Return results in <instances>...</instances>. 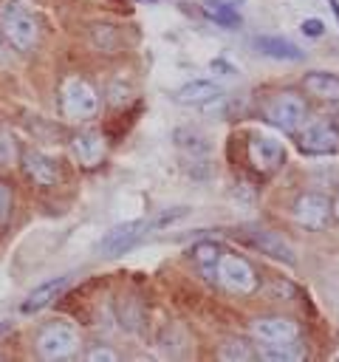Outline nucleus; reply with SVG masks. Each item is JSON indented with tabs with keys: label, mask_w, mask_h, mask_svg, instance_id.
<instances>
[{
	"label": "nucleus",
	"mask_w": 339,
	"mask_h": 362,
	"mask_svg": "<svg viewBox=\"0 0 339 362\" xmlns=\"http://www.w3.org/2000/svg\"><path fill=\"white\" fill-rule=\"evenodd\" d=\"M257 354L243 342V339H229L223 348H220V359H229V362H249L254 359Z\"/></svg>",
	"instance_id": "4be33fe9"
},
{
	"label": "nucleus",
	"mask_w": 339,
	"mask_h": 362,
	"mask_svg": "<svg viewBox=\"0 0 339 362\" xmlns=\"http://www.w3.org/2000/svg\"><path fill=\"white\" fill-rule=\"evenodd\" d=\"M23 167H25V173H28V178H31L34 184L51 187V184L59 181V167H56L48 156H42V153H37V150H28V153L23 156Z\"/></svg>",
	"instance_id": "2eb2a0df"
},
{
	"label": "nucleus",
	"mask_w": 339,
	"mask_h": 362,
	"mask_svg": "<svg viewBox=\"0 0 339 362\" xmlns=\"http://www.w3.org/2000/svg\"><path fill=\"white\" fill-rule=\"evenodd\" d=\"M68 283H71V274H59V277H54V280L40 283L37 288L28 291V297H25L23 305H20V311H23V314H37V311L45 308L48 303H54V297L62 294Z\"/></svg>",
	"instance_id": "f8f14e48"
},
{
	"label": "nucleus",
	"mask_w": 339,
	"mask_h": 362,
	"mask_svg": "<svg viewBox=\"0 0 339 362\" xmlns=\"http://www.w3.org/2000/svg\"><path fill=\"white\" fill-rule=\"evenodd\" d=\"M254 45H257V51H260V54H266V57H271V59L299 62V59L305 57V51H302L299 45H294L291 40H285V37L263 34V37H257V40H254Z\"/></svg>",
	"instance_id": "dca6fc26"
},
{
	"label": "nucleus",
	"mask_w": 339,
	"mask_h": 362,
	"mask_svg": "<svg viewBox=\"0 0 339 362\" xmlns=\"http://www.w3.org/2000/svg\"><path fill=\"white\" fill-rule=\"evenodd\" d=\"M88 359H93V362H99V359L113 362V359H116V354H113L110 348H96V351H90V356H88Z\"/></svg>",
	"instance_id": "bb28decb"
},
{
	"label": "nucleus",
	"mask_w": 339,
	"mask_h": 362,
	"mask_svg": "<svg viewBox=\"0 0 339 362\" xmlns=\"http://www.w3.org/2000/svg\"><path fill=\"white\" fill-rule=\"evenodd\" d=\"M223 3H229V6H234V8H237V6L243 3V0H223Z\"/></svg>",
	"instance_id": "c85d7f7f"
},
{
	"label": "nucleus",
	"mask_w": 339,
	"mask_h": 362,
	"mask_svg": "<svg viewBox=\"0 0 339 362\" xmlns=\"http://www.w3.org/2000/svg\"><path fill=\"white\" fill-rule=\"evenodd\" d=\"M203 14L215 23V25H223V28H237L240 25V14L234 6L223 3V0H203Z\"/></svg>",
	"instance_id": "a211bd4d"
},
{
	"label": "nucleus",
	"mask_w": 339,
	"mask_h": 362,
	"mask_svg": "<svg viewBox=\"0 0 339 362\" xmlns=\"http://www.w3.org/2000/svg\"><path fill=\"white\" fill-rule=\"evenodd\" d=\"M62 110L68 119H90L99 110V96L90 82L85 79H68L62 88Z\"/></svg>",
	"instance_id": "7ed1b4c3"
},
{
	"label": "nucleus",
	"mask_w": 339,
	"mask_h": 362,
	"mask_svg": "<svg viewBox=\"0 0 339 362\" xmlns=\"http://www.w3.org/2000/svg\"><path fill=\"white\" fill-rule=\"evenodd\" d=\"M8 328H11V320H3V322H0V334H6Z\"/></svg>",
	"instance_id": "cd10ccee"
},
{
	"label": "nucleus",
	"mask_w": 339,
	"mask_h": 362,
	"mask_svg": "<svg viewBox=\"0 0 339 362\" xmlns=\"http://www.w3.org/2000/svg\"><path fill=\"white\" fill-rule=\"evenodd\" d=\"M8 215H11V189L6 181H0V229L6 226Z\"/></svg>",
	"instance_id": "5701e85b"
},
{
	"label": "nucleus",
	"mask_w": 339,
	"mask_h": 362,
	"mask_svg": "<svg viewBox=\"0 0 339 362\" xmlns=\"http://www.w3.org/2000/svg\"><path fill=\"white\" fill-rule=\"evenodd\" d=\"M218 96H220V85L218 82H209V79H192V82L181 85L172 93V99L178 105H206V102H212Z\"/></svg>",
	"instance_id": "4468645a"
},
{
	"label": "nucleus",
	"mask_w": 339,
	"mask_h": 362,
	"mask_svg": "<svg viewBox=\"0 0 339 362\" xmlns=\"http://www.w3.org/2000/svg\"><path fill=\"white\" fill-rule=\"evenodd\" d=\"M138 3H158V0H138Z\"/></svg>",
	"instance_id": "7c9ffc66"
},
{
	"label": "nucleus",
	"mask_w": 339,
	"mask_h": 362,
	"mask_svg": "<svg viewBox=\"0 0 339 362\" xmlns=\"http://www.w3.org/2000/svg\"><path fill=\"white\" fill-rule=\"evenodd\" d=\"M0 28H3L6 40L20 51L34 48V42H37V23L17 0L0 3Z\"/></svg>",
	"instance_id": "f257e3e1"
},
{
	"label": "nucleus",
	"mask_w": 339,
	"mask_h": 362,
	"mask_svg": "<svg viewBox=\"0 0 339 362\" xmlns=\"http://www.w3.org/2000/svg\"><path fill=\"white\" fill-rule=\"evenodd\" d=\"M328 215H331V204L319 192H302L294 204V221L305 229H322L328 223Z\"/></svg>",
	"instance_id": "0eeeda50"
},
{
	"label": "nucleus",
	"mask_w": 339,
	"mask_h": 362,
	"mask_svg": "<svg viewBox=\"0 0 339 362\" xmlns=\"http://www.w3.org/2000/svg\"><path fill=\"white\" fill-rule=\"evenodd\" d=\"M305 88H308L314 96H319V99L339 102V76H333V74H325V71L305 74Z\"/></svg>",
	"instance_id": "f3484780"
},
{
	"label": "nucleus",
	"mask_w": 339,
	"mask_h": 362,
	"mask_svg": "<svg viewBox=\"0 0 339 362\" xmlns=\"http://www.w3.org/2000/svg\"><path fill=\"white\" fill-rule=\"evenodd\" d=\"M339 144V133L325 124V122H316V124H308L299 136V147L305 153H314V156H322V153H333Z\"/></svg>",
	"instance_id": "9b49d317"
},
{
	"label": "nucleus",
	"mask_w": 339,
	"mask_h": 362,
	"mask_svg": "<svg viewBox=\"0 0 339 362\" xmlns=\"http://www.w3.org/2000/svg\"><path fill=\"white\" fill-rule=\"evenodd\" d=\"M212 71L226 74V76H229V74H237V68H234V65H229L226 59H212Z\"/></svg>",
	"instance_id": "a878e982"
},
{
	"label": "nucleus",
	"mask_w": 339,
	"mask_h": 362,
	"mask_svg": "<svg viewBox=\"0 0 339 362\" xmlns=\"http://www.w3.org/2000/svg\"><path fill=\"white\" fill-rule=\"evenodd\" d=\"M71 153H73V156H76V161H79V164H85V167L99 164V161H102V156H105V139H102V133H96V130L76 133V136H73V141H71Z\"/></svg>",
	"instance_id": "ddd939ff"
},
{
	"label": "nucleus",
	"mask_w": 339,
	"mask_h": 362,
	"mask_svg": "<svg viewBox=\"0 0 339 362\" xmlns=\"http://www.w3.org/2000/svg\"><path fill=\"white\" fill-rule=\"evenodd\" d=\"M243 238L251 246H257L260 252H266V255H271V257H277L282 263H294V249H291V243L285 238H280V235H274L268 229H243Z\"/></svg>",
	"instance_id": "9d476101"
},
{
	"label": "nucleus",
	"mask_w": 339,
	"mask_h": 362,
	"mask_svg": "<svg viewBox=\"0 0 339 362\" xmlns=\"http://www.w3.org/2000/svg\"><path fill=\"white\" fill-rule=\"evenodd\" d=\"M215 277H218L226 288L240 291V294L257 288V274H254V269L249 266L246 257H237V255H220V257H218Z\"/></svg>",
	"instance_id": "39448f33"
},
{
	"label": "nucleus",
	"mask_w": 339,
	"mask_h": 362,
	"mask_svg": "<svg viewBox=\"0 0 339 362\" xmlns=\"http://www.w3.org/2000/svg\"><path fill=\"white\" fill-rule=\"evenodd\" d=\"M76 345H79V334L68 322H51L37 337V351L42 359H65L76 351Z\"/></svg>",
	"instance_id": "f03ea898"
},
{
	"label": "nucleus",
	"mask_w": 339,
	"mask_h": 362,
	"mask_svg": "<svg viewBox=\"0 0 339 362\" xmlns=\"http://www.w3.org/2000/svg\"><path fill=\"white\" fill-rule=\"evenodd\" d=\"M260 356L268 359V362H297V359L305 356V351L299 348L297 339H288V342H268V345H263Z\"/></svg>",
	"instance_id": "6ab92c4d"
},
{
	"label": "nucleus",
	"mask_w": 339,
	"mask_h": 362,
	"mask_svg": "<svg viewBox=\"0 0 339 362\" xmlns=\"http://www.w3.org/2000/svg\"><path fill=\"white\" fill-rule=\"evenodd\" d=\"M251 334L268 345V342H288V339H299V325L288 317H260L251 322Z\"/></svg>",
	"instance_id": "1a4fd4ad"
},
{
	"label": "nucleus",
	"mask_w": 339,
	"mask_h": 362,
	"mask_svg": "<svg viewBox=\"0 0 339 362\" xmlns=\"http://www.w3.org/2000/svg\"><path fill=\"white\" fill-rule=\"evenodd\" d=\"M266 119L271 124H277L280 130H285V133L297 130L305 122V102H302V96L299 93H280L277 99L268 102Z\"/></svg>",
	"instance_id": "423d86ee"
},
{
	"label": "nucleus",
	"mask_w": 339,
	"mask_h": 362,
	"mask_svg": "<svg viewBox=\"0 0 339 362\" xmlns=\"http://www.w3.org/2000/svg\"><path fill=\"white\" fill-rule=\"evenodd\" d=\"M150 232H153V221H127V223H119V226H113V229L99 240L96 252L105 255V257H116V255L127 252L130 246H136V243H138L144 235H150Z\"/></svg>",
	"instance_id": "20e7f679"
},
{
	"label": "nucleus",
	"mask_w": 339,
	"mask_h": 362,
	"mask_svg": "<svg viewBox=\"0 0 339 362\" xmlns=\"http://www.w3.org/2000/svg\"><path fill=\"white\" fill-rule=\"evenodd\" d=\"M333 212H336V218H339V198H336V204H333Z\"/></svg>",
	"instance_id": "c756f323"
},
{
	"label": "nucleus",
	"mask_w": 339,
	"mask_h": 362,
	"mask_svg": "<svg viewBox=\"0 0 339 362\" xmlns=\"http://www.w3.org/2000/svg\"><path fill=\"white\" fill-rule=\"evenodd\" d=\"M249 158H251V164H254L257 170L271 173V170H277V167L285 161V150H282V144H280L277 139L257 133V136H251V141H249Z\"/></svg>",
	"instance_id": "6e6552de"
},
{
	"label": "nucleus",
	"mask_w": 339,
	"mask_h": 362,
	"mask_svg": "<svg viewBox=\"0 0 339 362\" xmlns=\"http://www.w3.org/2000/svg\"><path fill=\"white\" fill-rule=\"evenodd\" d=\"M299 28H302L305 37H322V34H325V23H322L319 17H305Z\"/></svg>",
	"instance_id": "393cba45"
},
{
	"label": "nucleus",
	"mask_w": 339,
	"mask_h": 362,
	"mask_svg": "<svg viewBox=\"0 0 339 362\" xmlns=\"http://www.w3.org/2000/svg\"><path fill=\"white\" fill-rule=\"evenodd\" d=\"M175 144H178V147H184V150H189V153H192V158H195V156H203V153H209V141H206L201 133H195V130H186V127L175 130Z\"/></svg>",
	"instance_id": "412c9836"
},
{
	"label": "nucleus",
	"mask_w": 339,
	"mask_h": 362,
	"mask_svg": "<svg viewBox=\"0 0 339 362\" xmlns=\"http://www.w3.org/2000/svg\"><path fill=\"white\" fill-rule=\"evenodd\" d=\"M192 257L198 260V266L203 269L206 277H215L218 257H220V249H218L215 243H195V246H192Z\"/></svg>",
	"instance_id": "aec40b11"
},
{
	"label": "nucleus",
	"mask_w": 339,
	"mask_h": 362,
	"mask_svg": "<svg viewBox=\"0 0 339 362\" xmlns=\"http://www.w3.org/2000/svg\"><path fill=\"white\" fill-rule=\"evenodd\" d=\"M14 156H17V144H14V139L6 136V133H0V164H11Z\"/></svg>",
	"instance_id": "b1692460"
}]
</instances>
